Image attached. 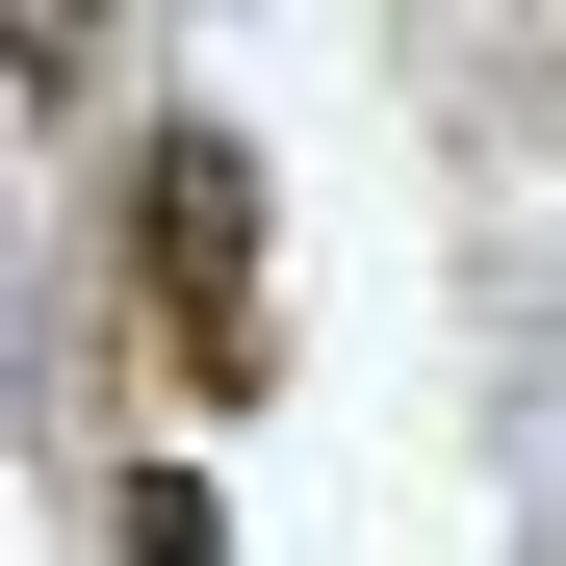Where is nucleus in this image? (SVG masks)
<instances>
[{"mask_svg":"<svg viewBox=\"0 0 566 566\" xmlns=\"http://www.w3.org/2000/svg\"><path fill=\"white\" fill-rule=\"evenodd\" d=\"M104 566H207V490H180V463H129V515H104Z\"/></svg>","mask_w":566,"mask_h":566,"instance_id":"obj_2","label":"nucleus"},{"mask_svg":"<svg viewBox=\"0 0 566 566\" xmlns=\"http://www.w3.org/2000/svg\"><path fill=\"white\" fill-rule=\"evenodd\" d=\"M129 310H155V387L180 412H258L283 387V310H258V155L207 104L129 129Z\"/></svg>","mask_w":566,"mask_h":566,"instance_id":"obj_1","label":"nucleus"}]
</instances>
